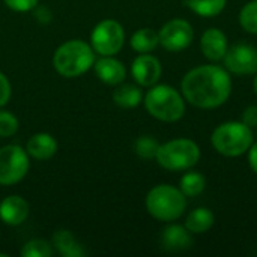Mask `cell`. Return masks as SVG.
<instances>
[{"mask_svg": "<svg viewBox=\"0 0 257 257\" xmlns=\"http://www.w3.org/2000/svg\"><path fill=\"white\" fill-rule=\"evenodd\" d=\"M182 96L191 105L211 110L223 105L232 93V77L218 65H202L188 71L181 81Z\"/></svg>", "mask_w": 257, "mask_h": 257, "instance_id": "6da1fadb", "label": "cell"}, {"mask_svg": "<svg viewBox=\"0 0 257 257\" xmlns=\"http://www.w3.org/2000/svg\"><path fill=\"white\" fill-rule=\"evenodd\" d=\"M253 142H254L253 128L245 125L242 120L239 122L229 120L220 123L211 136V143L214 149L220 155L229 158H235L247 154Z\"/></svg>", "mask_w": 257, "mask_h": 257, "instance_id": "7a4b0ae2", "label": "cell"}, {"mask_svg": "<svg viewBox=\"0 0 257 257\" xmlns=\"http://www.w3.org/2000/svg\"><path fill=\"white\" fill-rule=\"evenodd\" d=\"M95 63V51L84 41L74 39L62 44L53 57L56 71L66 78H74L89 71Z\"/></svg>", "mask_w": 257, "mask_h": 257, "instance_id": "3957f363", "label": "cell"}, {"mask_svg": "<svg viewBox=\"0 0 257 257\" xmlns=\"http://www.w3.org/2000/svg\"><path fill=\"white\" fill-rule=\"evenodd\" d=\"M146 209L155 220L170 223L184 215L187 209V197L179 188L161 184L148 193Z\"/></svg>", "mask_w": 257, "mask_h": 257, "instance_id": "277c9868", "label": "cell"}, {"mask_svg": "<svg viewBox=\"0 0 257 257\" xmlns=\"http://www.w3.org/2000/svg\"><path fill=\"white\" fill-rule=\"evenodd\" d=\"M145 107L161 122H176L185 113V99L169 84H154L145 96Z\"/></svg>", "mask_w": 257, "mask_h": 257, "instance_id": "5b68a950", "label": "cell"}, {"mask_svg": "<svg viewBox=\"0 0 257 257\" xmlns=\"http://www.w3.org/2000/svg\"><path fill=\"white\" fill-rule=\"evenodd\" d=\"M200 148L194 140L175 139L160 145L155 160L166 170L182 172L194 167L200 161Z\"/></svg>", "mask_w": 257, "mask_h": 257, "instance_id": "8992f818", "label": "cell"}, {"mask_svg": "<svg viewBox=\"0 0 257 257\" xmlns=\"http://www.w3.org/2000/svg\"><path fill=\"white\" fill-rule=\"evenodd\" d=\"M29 170L27 152L18 145H8L0 149V185L20 182Z\"/></svg>", "mask_w": 257, "mask_h": 257, "instance_id": "52a82bcc", "label": "cell"}, {"mask_svg": "<svg viewBox=\"0 0 257 257\" xmlns=\"http://www.w3.org/2000/svg\"><path fill=\"white\" fill-rule=\"evenodd\" d=\"M92 48L101 56H114L125 42L123 27L114 20H104L95 26L92 35Z\"/></svg>", "mask_w": 257, "mask_h": 257, "instance_id": "ba28073f", "label": "cell"}, {"mask_svg": "<svg viewBox=\"0 0 257 257\" xmlns=\"http://www.w3.org/2000/svg\"><path fill=\"white\" fill-rule=\"evenodd\" d=\"M160 44L172 53L182 51L188 48L194 39L193 26L182 18H175L167 21L158 32Z\"/></svg>", "mask_w": 257, "mask_h": 257, "instance_id": "9c48e42d", "label": "cell"}, {"mask_svg": "<svg viewBox=\"0 0 257 257\" xmlns=\"http://www.w3.org/2000/svg\"><path fill=\"white\" fill-rule=\"evenodd\" d=\"M224 66L235 75H253L257 72V48L250 44H236L227 48Z\"/></svg>", "mask_w": 257, "mask_h": 257, "instance_id": "30bf717a", "label": "cell"}, {"mask_svg": "<svg viewBox=\"0 0 257 257\" xmlns=\"http://www.w3.org/2000/svg\"><path fill=\"white\" fill-rule=\"evenodd\" d=\"M131 74L139 86L151 87L158 83L163 74V66L155 56L149 53H143L134 59L131 66Z\"/></svg>", "mask_w": 257, "mask_h": 257, "instance_id": "8fae6325", "label": "cell"}, {"mask_svg": "<svg viewBox=\"0 0 257 257\" xmlns=\"http://www.w3.org/2000/svg\"><path fill=\"white\" fill-rule=\"evenodd\" d=\"M227 36L217 27H211L203 32L200 38V50L203 56L211 62H220L227 53Z\"/></svg>", "mask_w": 257, "mask_h": 257, "instance_id": "7c38bea8", "label": "cell"}, {"mask_svg": "<svg viewBox=\"0 0 257 257\" xmlns=\"http://www.w3.org/2000/svg\"><path fill=\"white\" fill-rule=\"evenodd\" d=\"M161 247L166 251H184L188 250L193 245L191 232L185 226L179 224H170L161 232Z\"/></svg>", "mask_w": 257, "mask_h": 257, "instance_id": "4fadbf2b", "label": "cell"}, {"mask_svg": "<svg viewBox=\"0 0 257 257\" xmlns=\"http://www.w3.org/2000/svg\"><path fill=\"white\" fill-rule=\"evenodd\" d=\"M95 72L101 81L110 86H117L120 84L125 77H126V69L122 62L113 59L111 56H104L98 59L95 63Z\"/></svg>", "mask_w": 257, "mask_h": 257, "instance_id": "5bb4252c", "label": "cell"}, {"mask_svg": "<svg viewBox=\"0 0 257 257\" xmlns=\"http://www.w3.org/2000/svg\"><path fill=\"white\" fill-rule=\"evenodd\" d=\"M29 215V203L20 196H9L0 203V218L8 226H20Z\"/></svg>", "mask_w": 257, "mask_h": 257, "instance_id": "9a60e30c", "label": "cell"}, {"mask_svg": "<svg viewBox=\"0 0 257 257\" xmlns=\"http://www.w3.org/2000/svg\"><path fill=\"white\" fill-rule=\"evenodd\" d=\"M26 151L35 160L45 161V160H50L57 152V142L54 140L53 136L47 133H39L29 139Z\"/></svg>", "mask_w": 257, "mask_h": 257, "instance_id": "2e32d148", "label": "cell"}, {"mask_svg": "<svg viewBox=\"0 0 257 257\" xmlns=\"http://www.w3.org/2000/svg\"><path fill=\"white\" fill-rule=\"evenodd\" d=\"M53 247L65 257H81L86 254L81 244L68 230H57L53 235Z\"/></svg>", "mask_w": 257, "mask_h": 257, "instance_id": "e0dca14e", "label": "cell"}, {"mask_svg": "<svg viewBox=\"0 0 257 257\" xmlns=\"http://www.w3.org/2000/svg\"><path fill=\"white\" fill-rule=\"evenodd\" d=\"M214 214L211 209L208 208H197L194 211H191L188 215H187V220H185V227L194 233V235H199V233H205L208 232L212 226H214Z\"/></svg>", "mask_w": 257, "mask_h": 257, "instance_id": "ac0fdd59", "label": "cell"}, {"mask_svg": "<svg viewBox=\"0 0 257 257\" xmlns=\"http://www.w3.org/2000/svg\"><path fill=\"white\" fill-rule=\"evenodd\" d=\"M113 101L122 108H134L143 101V92L139 86L122 84L113 93Z\"/></svg>", "mask_w": 257, "mask_h": 257, "instance_id": "d6986e66", "label": "cell"}, {"mask_svg": "<svg viewBox=\"0 0 257 257\" xmlns=\"http://www.w3.org/2000/svg\"><path fill=\"white\" fill-rule=\"evenodd\" d=\"M133 50H136L137 53L143 54V53H151L157 48V45L160 44V38L158 33L154 29L149 27H143L139 29L130 41Z\"/></svg>", "mask_w": 257, "mask_h": 257, "instance_id": "ffe728a7", "label": "cell"}, {"mask_svg": "<svg viewBox=\"0 0 257 257\" xmlns=\"http://www.w3.org/2000/svg\"><path fill=\"white\" fill-rule=\"evenodd\" d=\"M206 188V178L200 172H187L179 182V190L185 197H196L203 193Z\"/></svg>", "mask_w": 257, "mask_h": 257, "instance_id": "44dd1931", "label": "cell"}, {"mask_svg": "<svg viewBox=\"0 0 257 257\" xmlns=\"http://www.w3.org/2000/svg\"><path fill=\"white\" fill-rule=\"evenodd\" d=\"M227 0H185V5L197 15L211 18L221 14L226 8Z\"/></svg>", "mask_w": 257, "mask_h": 257, "instance_id": "7402d4cb", "label": "cell"}, {"mask_svg": "<svg viewBox=\"0 0 257 257\" xmlns=\"http://www.w3.org/2000/svg\"><path fill=\"white\" fill-rule=\"evenodd\" d=\"M239 24L245 32L257 35V0H251L242 6L239 12Z\"/></svg>", "mask_w": 257, "mask_h": 257, "instance_id": "603a6c76", "label": "cell"}, {"mask_svg": "<svg viewBox=\"0 0 257 257\" xmlns=\"http://www.w3.org/2000/svg\"><path fill=\"white\" fill-rule=\"evenodd\" d=\"M158 148H160V143L152 136H142L134 143L136 154L143 160H154L157 157Z\"/></svg>", "mask_w": 257, "mask_h": 257, "instance_id": "cb8c5ba5", "label": "cell"}, {"mask_svg": "<svg viewBox=\"0 0 257 257\" xmlns=\"http://www.w3.org/2000/svg\"><path fill=\"white\" fill-rule=\"evenodd\" d=\"M23 257H51L53 247L44 239H32L21 248Z\"/></svg>", "mask_w": 257, "mask_h": 257, "instance_id": "d4e9b609", "label": "cell"}, {"mask_svg": "<svg viewBox=\"0 0 257 257\" xmlns=\"http://www.w3.org/2000/svg\"><path fill=\"white\" fill-rule=\"evenodd\" d=\"M18 130V119L9 111H0V137H11Z\"/></svg>", "mask_w": 257, "mask_h": 257, "instance_id": "484cf974", "label": "cell"}, {"mask_svg": "<svg viewBox=\"0 0 257 257\" xmlns=\"http://www.w3.org/2000/svg\"><path fill=\"white\" fill-rule=\"evenodd\" d=\"M5 3L15 12H27L38 6V0H5Z\"/></svg>", "mask_w": 257, "mask_h": 257, "instance_id": "4316f807", "label": "cell"}, {"mask_svg": "<svg viewBox=\"0 0 257 257\" xmlns=\"http://www.w3.org/2000/svg\"><path fill=\"white\" fill-rule=\"evenodd\" d=\"M11 98V83L5 77V74L0 72V107L6 105Z\"/></svg>", "mask_w": 257, "mask_h": 257, "instance_id": "83f0119b", "label": "cell"}, {"mask_svg": "<svg viewBox=\"0 0 257 257\" xmlns=\"http://www.w3.org/2000/svg\"><path fill=\"white\" fill-rule=\"evenodd\" d=\"M242 122L248 125L250 128L257 126V105H250L242 113Z\"/></svg>", "mask_w": 257, "mask_h": 257, "instance_id": "f1b7e54d", "label": "cell"}, {"mask_svg": "<svg viewBox=\"0 0 257 257\" xmlns=\"http://www.w3.org/2000/svg\"><path fill=\"white\" fill-rule=\"evenodd\" d=\"M35 18L38 20V21H41V23H50L51 21V12L47 9V8H44V6H36L35 8Z\"/></svg>", "mask_w": 257, "mask_h": 257, "instance_id": "f546056e", "label": "cell"}, {"mask_svg": "<svg viewBox=\"0 0 257 257\" xmlns=\"http://www.w3.org/2000/svg\"><path fill=\"white\" fill-rule=\"evenodd\" d=\"M248 164L251 167V170L257 175V142H253V145L248 149Z\"/></svg>", "mask_w": 257, "mask_h": 257, "instance_id": "4dcf8cb0", "label": "cell"}, {"mask_svg": "<svg viewBox=\"0 0 257 257\" xmlns=\"http://www.w3.org/2000/svg\"><path fill=\"white\" fill-rule=\"evenodd\" d=\"M253 90H254V93H256V96H257V72H256V77H254V81H253Z\"/></svg>", "mask_w": 257, "mask_h": 257, "instance_id": "1f68e13d", "label": "cell"}]
</instances>
